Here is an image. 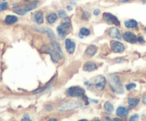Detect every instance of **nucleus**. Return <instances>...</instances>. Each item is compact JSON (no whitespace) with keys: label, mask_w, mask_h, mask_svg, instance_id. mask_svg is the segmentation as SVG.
I'll return each mask as SVG.
<instances>
[{"label":"nucleus","mask_w":146,"mask_h":121,"mask_svg":"<svg viewBox=\"0 0 146 121\" xmlns=\"http://www.w3.org/2000/svg\"><path fill=\"white\" fill-rule=\"evenodd\" d=\"M143 103L145 104V105H146V96L144 97L143 99Z\"/></svg>","instance_id":"c9c22d12"},{"label":"nucleus","mask_w":146,"mask_h":121,"mask_svg":"<svg viewBox=\"0 0 146 121\" xmlns=\"http://www.w3.org/2000/svg\"><path fill=\"white\" fill-rule=\"evenodd\" d=\"M125 26L128 28H138V22L134 19L126 20L124 22Z\"/></svg>","instance_id":"a211bd4d"},{"label":"nucleus","mask_w":146,"mask_h":121,"mask_svg":"<svg viewBox=\"0 0 146 121\" xmlns=\"http://www.w3.org/2000/svg\"><path fill=\"white\" fill-rule=\"evenodd\" d=\"M51 46L52 47V48H54V49L55 50V51H56L57 53H58V54L59 55L60 58H64V53H63L62 49H61L60 45L58 44V43L56 42V41H51Z\"/></svg>","instance_id":"2eb2a0df"},{"label":"nucleus","mask_w":146,"mask_h":121,"mask_svg":"<svg viewBox=\"0 0 146 121\" xmlns=\"http://www.w3.org/2000/svg\"><path fill=\"white\" fill-rule=\"evenodd\" d=\"M108 35L113 38H117V39L121 40L122 38L121 34L120 32V30L117 27H111L108 31Z\"/></svg>","instance_id":"1a4fd4ad"},{"label":"nucleus","mask_w":146,"mask_h":121,"mask_svg":"<svg viewBox=\"0 0 146 121\" xmlns=\"http://www.w3.org/2000/svg\"><path fill=\"white\" fill-rule=\"evenodd\" d=\"M113 120H120V119H118V118H114Z\"/></svg>","instance_id":"ea45409f"},{"label":"nucleus","mask_w":146,"mask_h":121,"mask_svg":"<svg viewBox=\"0 0 146 121\" xmlns=\"http://www.w3.org/2000/svg\"><path fill=\"white\" fill-rule=\"evenodd\" d=\"M123 38L125 41L130 44H135L138 41L136 36L131 31H125L123 34Z\"/></svg>","instance_id":"6e6552de"},{"label":"nucleus","mask_w":146,"mask_h":121,"mask_svg":"<svg viewBox=\"0 0 146 121\" xmlns=\"http://www.w3.org/2000/svg\"><path fill=\"white\" fill-rule=\"evenodd\" d=\"M138 41H139L140 43H144V42H145V40H144L143 37L139 36L138 38Z\"/></svg>","instance_id":"7c9ffc66"},{"label":"nucleus","mask_w":146,"mask_h":121,"mask_svg":"<svg viewBox=\"0 0 146 121\" xmlns=\"http://www.w3.org/2000/svg\"><path fill=\"white\" fill-rule=\"evenodd\" d=\"M103 17H104V19L105 20V21L106 23L109 24H113L115 26H120L121 25V22L118 20V19L115 16L113 15L112 14L108 12H105L103 14Z\"/></svg>","instance_id":"423d86ee"},{"label":"nucleus","mask_w":146,"mask_h":121,"mask_svg":"<svg viewBox=\"0 0 146 121\" xmlns=\"http://www.w3.org/2000/svg\"><path fill=\"white\" fill-rule=\"evenodd\" d=\"M143 2L144 4H146V0H143Z\"/></svg>","instance_id":"a19ab883"},{"label":"nucleus","mask_w":146,"mask_h":121,"mask_svg":"<svg viewBox=\"0 0 146 121\" xmlns=\"http://www.w3.org/2000/svg\"><path fill=\"white\" fill-rule=\"evenodd\" d=\"M21 120H31V119L29 118V115H25L24 118L21 119Z\"/></svg>","instance_id":"473e14b6"},{"label":"nucleus","mask_w":146,"mask_h":121,"mask_svg":"<svg viewBox=\"0 0 146 121\" xmlns=\"http://www.w3.org/2000/svg\"><path fill=\"white\" fill-rule=\"evenodd\" d=\"M140 102V99L135 98H129L128 99V105L131 107H135L138 105Z\"/></svg>","instance_id":"5701e85b"},{"label":"nucleus","mask_w":146,"mask_h":121,"mask_svg":"<svg viewBox=\"0 0 146 121\" xmlns=\"http://www.w3.org/2000/svg\"><path fill=\"white\" fill-rule=\"evenodd\" d=\"M85 94V90L79 86H72L67 89L66 95L72 98H78Z\"/></svg>","instance_id":"20e7f679"},{"label":"nucleus","mask_w":146,"mask_h":121,"mask_svg":"<svg viewBox=\"0 0 146 121\" xmlns=\"http://www.w3.org/2000/svg\"><path fill=\"white\" fill-rule=\"evenodd\" d=\"M145 31L146 32V28H145Z\"/></svg>","instance_id":"37998d69"},{"label":"nucleus","mask_w":146,"mask_h":121,"mask_svg":"<svg viewBox=\"0 0 146 121\" xmlns=\"http://www.w3.org/2000/svg\"><path fill=\"white\" fill-rule=\"evenodd\" d=\"M138 119H139V116H138V114H135V115H133V116L131 117V118L129 119L130 121H136V120H138Z\"/></svg>","instance_id":"c85d7f7f"},{"label":"nucleus","mask_w":146,"mask_h":121,"mask_svg":"<svg viewBox=\"0 0 146 121\" xmlns=\"http://www.w3.org/2000/svg\"><path fill=\"white\" fill-rule=\"evenodd\" d=\"M65 48L66 51L69 54H73L74 53L76 48L75 42L71 41L70 38H66L65 41Z\"/></svg>","instance_id":"9d476101"},{"label":"nucleus","mask_w":146,"mask_h":121,"mask_svg":"<svg viewBox=\"0 0 146 121\" xmlns=\"http://www.w3.org/2000/svg\"><path fill=\"white\" fill-rule=\"evenodd\" d=\"M104 110H105V112H107V113H111L114 110L113 105L109 101H106L104 104Z\"/></svg>","instance_id":"aec40b11"},{"label":"nucleus","mask_w":146,"mask_h":121,"mask_svg":"<svg viewBox=\"0 0 146 121\" xmlns=\"http://www.w3.org/2000/svg\"><path fill=\"white\" fill-rule=\"evenodd\" d=\"M97 50H98V48H97V47L95 45H91L86 48L85 54L86 55L88 56H94L96 54Z\"/></svg>","instance_id":"f3484780"},{"label":"nucleus","mask_w":146,"mask_h":121,"mask_svg":"<svg viewBox=\"0 0 146 121\" xmlns=\"http://www.w3.org/2000/svg\"><path fill=\"white\" fill-rule=\"evenodd\" d=\"M41 30H42L43 31L46 33L47 36H48V37L49 38H51V39H54L55 38V35H54V32H53V31L50 28H48V27H44V28H41Z\"/></svg>","instance_id":"412c9836"},{"label":"nucleus","mask_w":146,"mask_h":121,"mask_svg":"<svg viewBox=\"0 0 146 121\" xmlns=\"http://www.w3.org/2000/svg\"><path fill=\"white\" fill-rule=\"evenodd\" d=\"M71 27V21L68 18H65L61 23V26H57V34L60 39H64L68 33Z\"/></svg>","instance_id":"7ed1b4c3"},{"label":"nucleus","mask_w":146,"mask_h":121,"mask_svg":"<svg viewBox=\"0 0 146 121\" xmlns=\"http://www.w3.org/2000/svg\"><path fill=\"white\" fill-rule=\"evenodd\" d=\"M8 7H9V4L7 2L0 3V11H4V10L7 9Z\"/></svg>","instance_id":"393cba45"},{"label":"nucleus","mask_w":146,"mask_h":121,"mask_svg":"<svg viewBox=\"0 0 146 121\" xmlns=\"http://www.w3.org/2000/svg\"><path fill=\"white\" fill-rule=\"evenodd\" d=\"M118 1H121V2H125V1H128L130 0H118Z\"/></svg>","instance_id":"e433bc0d"},{"label":"nucleus","mask_w":146,"mask_h":121,"mask_svg":"<svg viewBox=\"0 0 146 121\" xmlns=\"http://www.w3.org/2000/svg\"><path fill=\"white\" fill-rule=\"evenodd\" d=\"M106 119L108 120H111V119L109 118V117H106Z\"/></svg>","instance_id":"4c0bfd02"},{"label":"nucleus","mask_w":146,"mask_h":121,"mask_svg":"<svg viewBox=\"0 0 146 121\" xmlns=\"http://www.w3.org/2000/svg\"><path fill=\"white\" fill-rule=\"evenodd\" d=\"M67 9H68L69 11H71V10L73 9V8L72 7H71V6H68V7H67Z\"/></svg>","instance_id":"f704fd0d"},{"label":"nucleus","mask_w":146,"mask_h":121,"mask_svg":"<svg viewBox=\"0 0 146 121\" xmlns=\"http://www.w3.org/2000/svg\"><path fill=\"white\" fill-rule=\"evenodd\" d=\"M129 113V109L124 106H120L117 108L116 115L118 117L127 116Z\"/></svg>","instance_id":"ddd939ff"},{"label":"nucleus","mask_w":146,"mask_h":121,"mask_svg":"<svg viewBox=\"0 0 146 121\" xmlns=\"http://www.w3.org/2000/svg\"><path fill=\"white\" fill-rule=\"evenodd\" d=\"M96 88L99 91H103L105 88L106 84V80L104 75H98L94 80Z\"/></svg>","instance_id":"0eeeda50"},{"label":"nucleus","mask_w":146,"mask_h":121,"mask_svg":"<svg viewBox=\"0 0 146 121\" xmlns=\"http://www.w3.org/2000/svg\"><path fill=\"white\" fill-rule=\"evenodd\" d=\"M85 85H86L87 86V88H90V87H91L92 86V83H89L88 82V81H86V82L85 83Z\"/></svg>","instance_id":"72a5a7b5"},{"label":"nucleus","mask_w":146,"mask_h":121,"mask_svg":"<svg viewBox=\"0 0 146 121\" xmlns=\"http://www.w3.org/2000/svg\"><path fill=\"white\" fill-rule=\"evenodd\" d=\"M112 49L115 53H122L125 50V46L121 42L113 41L112 43Z\"/></svg>","instance_id":"9b49d317"},{"label":"nucleus","mask_w":146,"mask_h":121,"mask_svg":"<svg viewBox=\"0 0 146 121\" xmlns=\"http://www.w3.org/2000/svg\"><path fill=\"white\" fill-rule=\"evenodd\" d=\"M33 19L37 24H41L44 22V17H43V13L41 11H37L33 15Z\"/></svg>","instance_id":"4468645a"},{"label":"nucleus","mask_w":146,"mask_h":121,"mask_svg":"<svg viewBox=\"0 0 146 121\" xmlns=\"http://www.w3.org/2000/svg\"><path fill=\"white\" fill-rule=\"evenodd\" d=\"M97 65L95 63L92 62V61H88L84 65V70L85 71H88V72H91V71H94L95 70L97 69Z\"/></svg>","instance_id":"dca6fc26"},{"label":"nucleus","mask_w":146,"mask_h":121,"mask_svg":"<svg viewBox=\"0 0 146 121\" xmlns=\"http://www.w3.org/2000/svg\"><path fill=\"white\" fill-rule=\"evenodd\" d=\"M46 53H48V54H49L50 55H51V59H52V61H54V62L57 63L58 61V60L61 59V58H60L58 53H57L56 51L52 48V47H51V48H47L46 51Z\"/></svg>","instance_id":"f8f14e48"},{"label":"nucleus","mask_w":146,"mask_h":121,"mask_svg":"<svg viewBox=\"0 0 146 121\" xmlns=\"http://www.w3.org/2000/svg\"><path fill=\"white\" fill-rule=\"evenodd\" d=\"M90 17V14L88 11H85L82 14V19L84 20H88Z\"/></svg>","instance_id":"cd10ccee"},{"label":"nucleus","mask_w":146,"mask_h":121,"mask_svg":"<svg viewBox=\"0 0 146 121\" xmlns=\"http://www.w3.org/2000/svg\"><path fill=\"white\" fill-rule=\"evenodd\" d=\"M24 1H29V0H24Z\"/></svg>","instance_id":"79ce46f5"},{"label":"nucleus","mask_w":146,"mask_h":121,"mask_svg":"<svg viewBox=\"0 0 146 121\" xmlns=\"http://www.w3.org/2000/svg\"><path fill=\"white\" fill-rule=\"evenodd\" d=\"M57 19V15L56 13H51L46 17V20L49 24H54Z\"/></svg>","instance_id":"4be33fe9"},{"label":"nucleus","mask_w":146,"mask_h":121,"mask_svg":"<svg viewBox=\"0 0 146 121\" xmlns=\"http://www.w3.org/2000/svg\"><path fill=\"white\" fill-rule=\"evenodd\" d=\"M135 87H136V85L135 83H129L128 85H126V89L128 91H131V90L134 89Z\"/></svg>","instance_id":"bb28decb"},{"label":"nucleus","mask_w":146,"mask_h":121,"mask_svg":"<svg viewBox=\"0 0 146 121\" xmlns=\"http://www.w3.org/2000/svg\"><path fill=\"white\" fill-rule=\"evenodd\" d=\"M17 21H18V18H17L16 16H14V15L7 16L5 19H4V22H5L7 24H8V25L14 24V23L17 22Z\"/></svg>","instance_id":"6ab92c4d"},{"label":"nucleus","mask_w":146,"mask_h":121,"mask_svg":"<svg viewBox=\"0 0 146 121\" xmlns=\"http://www.w3.org/2000/svg\"><path fill=\"white\" fill-rule=\"evenodd\" d=\"M49 120L51 121V120H57L56 119H54V118H51V119H49Z\"/></svg>","instance_id":"58836bf2"},{"label":"nucleus","mask_w":146,"mask_h":121,"mask_svg":"<svg viewBox=\"0 0 146 121\" xmlns=\"http://www.w3.org/2000/svg\"><path fill=\"white\" fill-rule=\"evenodd\" d=\"M39 5V1L36 0V1H31L27 4L24 5H19V4H15L13 7V11L19 15H25L26 14L31 10L34 9Z\"/></svg>","instance_id":"f03ea898"},{"label":"nucleus","mask_w":146,"mask_h":121,"mask_svg":"<svg viewBox=\"0 0 146 121\" xmlns=\"http://www.w3.org/2000/svg\"><path fill=\"white\" fill-rule=\"evenodd\" d=\"M124 59L123 58H116V59L115 60V61L116 63H121V62H123Z\"/></svg>","instance_id":"2f4dec72"},{"label":"nucleus","mask_w":146,"mask_h":121,"mask_svg":"<svg viewBox=\"0 0 146 121\" xmlns=\"http://www.w3.org/2000/svg\"><path fill=\"white\" fill-rule=\"evenodd\" d=\"M58 15H59V17L62 19H65L67 17V14L64 10H60V11H58Z\"/></svg>","instance_id":"a878e982"},{"label":"nucleus","mask_w":146,"mask_h":121,"mask_svg":"<svg viewBox=\"0 0 146 121\" xmlns=\"http://www.w3.org/2000/svg\"><path fill=\"white\" fill-rule=\"evenodd\" d=\"M0 1H1V0H0Z\"/></svg>","instance_id":"c03bdc74"},{"label":"nucleus","mask_w":146,"mask_h":121,"mask_svg":"<svg viewBox=\"0 0 146 121\" xmlns=\"http://www.w3.org/2000/svg\"><path fill=\"white\" fill-rule=\"evenodd\" d=\"M91 34V31L89 29H88L87 28H81L80 30V32L78 36L81 38H82L84 36H89Z\"/></svg>","instance_id":"b1692460"},{"label":"nucleus","mask_w":146,"mask_h":121,"mask_svg":"<svg viewBox=\"0 0 146 121\" xmlns=\"http://www.w3.org/2000/svg\"><path fill=\"white\" fill-rule=\"evenodd\" d=\"M100 13H101V11H100L99 9H95L94 11V14L95 16H98L100 14Z\"/></svg>","instance_id":"c756f323"},{"label":"nucleus","mask_w":146,"mask_h":121,"mask_svg":"<svg viewBox=\"0 0 146 121\" xmlns=\"http://www.w3.org/2000/svg\"><path fill=\"white\" fill-rule=\"evenodd\" d=\"M82 103L80 102H76V101H69V102H66L65 103L62 104L61 106L58 108V110L59 111H64V110H74L76 108H78V107L81 106Z\"/></svg>","instance_id":"39448f33"},{"label":"nucleus","mask_w":146,"mask_h":121,"mask_svg":"<svg viewBox=\"0 0 146 121\" xmlns=\"http://www.w3.org/2000/svg\"><path fill=\"white\" fill-rule=\"evenodd\" d=\"M108 80L110 88L114 93L117 94L124 93L123 87L121 80L118 75H115V74H111L108 75Z\"/></svg>","instance_id":"f257e3e1"}]
</instances>
